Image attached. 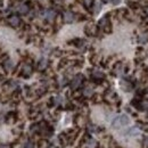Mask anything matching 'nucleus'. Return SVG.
<instances>
[{
    "mask_svg": "<svg viewBox=\"0 0 148 148\" xmlns=\"http://www.w3.org/2000/svg\"><path fill=\"white\" fill-rule=\"evenodd\" d=\"M17 12L19 14H27L30 12V6L27 3H19L17 6Z\"/></svg>",
    "mask_w": 148,
    "mask_h": 148,
    "instance_id": "6e6552de",
    "label": "nucleus"
},
{
    "mask_svg": "<svg viewBox=\"0 0 148 148\" xmlns=\"http://www.w3.org/2000/svg\"><path fill=\"white\" fill-rule=\"evenodd\" d=\"M92 95H93V89L91 87H86V88L83 89V96L90 97V96H92Z\"/></svg>",
    "mask_w": 148,
    "mask_h": 148,
    "instance_id": "ddd939ff",
    "label": "nucleus"
},
{
    "mask_svg": "<svg viewBox=\"0 0 148 148\" xmlns=\"http://www.w3.org/2000/svg\"><path fill=\"white\" fill-rule=\"evenodd\" d=\"M106 98H107L110 101H115V100L117 99V97H116L115 92H113V91H108L107 95H106Z\"/></svg>",
    "mask_w": 148,
    "mask_h": 148,
    "instance_id": "4468645a",
    "label": "nucleus"
},
{
    "mask_svg": "<svg viewBox=\"0 0 148 148\" xmlns=\"http://www.w3.org/2000/svg\"><path fill=\"white\" fill-rule=\"evenodd\" d=\"M47 66H48V60L46 58H41L40 62H39V64H38V69L40 71H43V70L47 69Z\"/></svg>",
    "mask_w": 148,
    "mask_h": 148,
    "instance_id": "9b49d317",
    "label": "nucleus"
},
{
    "mask_svg": "<svg viewBox=\"0 0 148 148\" xmlns=\"http://www.w3.org/2000/svg\"><path fill=\"white\" fill-rule=\"evenodd\" d=\"M123 72V65L121 63H117L116 66H115V73L116 74H122Z\"/></svg>",
    "mask_w": 148,
    "mask_h": 148,
    "instance_id": "2eb2a0df",
    "label": "nucleus"
},
{
    "mask_svg": "<svg viewBox=\"0 0 148 148\" xmlns=\"http://www.w3.org/2000/svg\"><path fill=\"white\" fill-rule=\"evenodd\" d=\"M32 72H33V69H32V66L30 64H27V63L23 64V66H22V74H23V76L29 77L32 74Z\"/></svg>",
    "mask_w": 148,
    "mask_h": 148,
    "instance_id": "423d86ee",
    "label": "nucleus"
},
{
    "mask_svg": "<svg viewBox=\"0 0 148 148\" xmlns=\"http://www.w3.org/2000/svg\"><path fill=\"white\" fill-rule=\"evenodd\" d=\"M0 148H12L9 145H0Z\"/></svg>",
    "mask_w": 148,
    "mask_h": 148,
    "instance_id": "412c9836",
    "label": "nucleus"
},
{
    "mask_svg": "<svg viewBox=\"0 0 148 148\" xmlns=\"http://www.w3.org/2000/svg\"><path fill=\"white\" fill-rule=\"evenodd\" d=\"M147 41H148V33H143V34L139 37V42L146 43Z\"/></svg>",
    "mask_w": 148,
    "mask_h": 148,
    "instance_id": "f3484780",
    "label": "nucleus"
},
{
    "mask_svg": "<svg viewBox=\"0 0 148 148\" xmlns=\"http://www.w3.org/2000/svg\"><path fill=\"white\" fill-rule=\"evenodd\" d=\"M121 86L123 87V89H124L125 91H130V90H131V84L128 83V82H127V84H125V82L122 81V82H121Z\"/></svg>",
    "mask_w": 148,
    "mask_h": 148,
    "instance_id": "a211bd4d",
    "label": "nucleus"
},
{
    "mask_svg": "<svg viewBox=\"0 0 148 148\" xmlns=\"http://www.w3.org/2000/svg\"><path fill=\"white\" fill-rule=\"evenodd\" d=\"M64 22L65 23H72L74 22V19H75V16H74V14L71 12V10H66L65 13H64Z\"/></svg>",
    "mask_w": 148,
    "mask_h": 148,
    "instance_id": "0eeeda50",
    "label": "nucleus"
},
{
    "mask_svg": "<svg viewBox=\"0 0 148 148\" xmlns=\"http://www.w3.org/2000/svg\"><path fill=\"white\" fill-rule=\"evenodd\" d=\"M7 22L9 23V25H12V26H14V27H17L21 25V23H22V21L19 18L18 15H15V14H13V15H10L8 18H7Z\"/></svg>",
    "mask_w": 148,
    "mask_h": 148,
    "instance_id": "20e7f679",
    "label": "nucleus"
},
{
    "mask_svg": "<svg viewBox=\"0 0 148 148\" xmlns=\"http://www.w3.org/2000/svg\"><path fill=\"white\" fill-rule=\"evenodd\" d=\"M24 148H34V145L32 141H26L24 145Z\"/></svg>",
    "mask_w": 148,
    "mask_h": 148,
    "instance_id": "aec40b11",
    "label": "nucleus"
},
{
    "mask_svg": "<svg viewBox=\"0 0 148 148\" xmlns=\"http://www.w3.org/2000/svg\"><path fill=\"white\" fill-rule=\"evenodd\" d=\"M146 130H147V131H148V127H147V128H146Z\"/></svg>",
    "mask_w": 148,
    "mask_h": 148,
    "instance_id": "393cba45",
    "label": "nucleus"
},
{
    "mask_svg": "<svg viewBox=\"0 0 148 148\" xmlns=\"http://www.w3.org/2000/svg\"><path fill=\"white\" fill-rule=\"evenodd\" d=\"M91 75H92V77L96 81H100V80H103V79L105 77L104 73H103L101 71H99V70H93V72Z\"/></svg>",
    "mask_w": 148,
    "mask_h": 148,
    "instance_id": "1a4fd4ad",
    "label": "nucleus"
},
{
    "mask_svg": "<svg viewBox=\"0 0 148 148\" xmlns=\"http://www.w3.org/2000/svg\"><path fill=\"white\" fill-rule=\"evenodd\" d=\"M96 32H97V27L93 26V25H88L86 27V33H88L89 36H95Z\"/></svg>",
    "mask_w": 148,
    "mask_h": 148,
    "instance_id": "f8f14e48",
    "label": "nucleus"
},
{
    "mask_svg": "<svg viewBox=\"0 0 148 148\" xmlns=\"http://www.w3.org/2000/svg\"><path fill=\"white\" fill-rule=\"evenodd\" d=\"M13 67H14V63H13L9 58L5 59V62H3V69H5L6 71H12Z\"/></svg>",
    "mask_w": 148,
    "mask_h": 148,
    "instance_id": "9d476101",
    "label": "nucleus"
},
{
    "mask_svg": "<svg viewBox=\"0 0 148 148\" xmlns=\"http://www.w3.org/2000/svg\"><path fill=\"white\" fill-rule=\"evenodd\" d=\"M42 16H43V18L51 22V21H54V18H55L56 13L53 10V9H46V10L42 12Z\"/></svg>",
    "mask_w": 148,
    "mask_h": 148,
    "instance_id": "39448f33",
    "label": "nucleus"
},
{
    "mask_svg": "<svg viewBox=\"0 0 148 148\" xmlns=\"http://www.w3.org/2000/svg\"><path fill=\"white\" fill-rule=\"evenodd\" d=\"M98 26H99L101 30H104L105 32H110V31H111V23H110L108 16H104L103 18L100 19L99 23H98Z\"/></svg>",
    "mask_w": 148,
    "mask_h": 148,
    "instance_id": "7ed1b4c3",
    "label": "nucleus"
},
{
    "mask_svg": "<svg viewBox=\"0 0 148 148\" xmlns=\"http://www.w3.org/2000/svg\"><path fill=\"white\" fill-rule=\"evenodd\" d=\"M83 80H84V77H83L82 74L75 75L73 77V80H72V82H71V89H72V90H75V89L80 88L81 84L83 83Z\"/></svg>",
    "mask_w": 148,
    "mask_h": 148,
    "instance_id": "f03ea898",
    "label": "nucleus"
},
{
    "mask_svg": "<svg viewBox=\"0 0 148 148\" xmlns=\"http://www.w3.org/2000/svg\"><path fill=\"white\" fill-rule=\"evenodd\" d=\"M2 121H5V117H3L2 115H0V123H1Z\"/></svg>",
    "mask_w": 148,
    "mask_h": 148,
    "instance_id": "5701e85b",
    "label": "nucleus"
},
{
    "mask_svg": "<svg viewBox=\"0 0 148 148\" xmlns=\"http://www.w3.org/2000/svg\"><path fill=\"white\" fill-rule=\"evenodd\" d=\"M144 145H145L146 147H148V138H146V139L144 140Z\"/></svg>",
    "mask_w": 148,
    "mask_h": 148,
    "instance_id": "4be33fe9",
    "label": "nucleus"
},
{
    "mask_svg": "<svg viewBox=\"0 0 148 148\" xmlns=\"http://www.w3.org/2000/svg\"><path fill=\"white\" fill-rule=\"evenodd\" d=\"M129 123H130V119L127 115H120V116H117V117L113 121L112 125H113L114 129H120V128H122V127L128 125Z\"/></svg>",
    "mask_w": 148,
    "mask_h": 148,
    "instance_id": "f257e3e1",
    "label": "nucleus"
},
{
    "mask_svg": "<svg viewBox=\"0 0 148 148\" xmlns=\"http://www.w3.org/2000/svg\"><path fill=\"white\" fill-rule=\"evenodd\" d=\"M39 147L40 148H48V143L46 140H40L39 141Z\"/></svg>",
    "mask_w": 148,
    "mask_h": 148,
    "instance_id": "6ab92c4d",
    "label": "nucleus"
},
{
    "mask_svg": "<svg viewBox=\"0 0 148 148\" xmlns=\"http://www.w3.org/2000/svg\"><path fill=\"white\" fill-rule=\"evenodd\" d=\"M82 2L84 5V7L88 8V9H90L93 5V0H82Z\"/></svg>",
    "mask_w": 148,
    "mask_h": 148,
    "instance_id": "dca6fc26",
    "label": "nucleus"
},
{
    "mask_svg": "<svg viewBox=\"0 0 148 148\" xmlns=\"http://www.w3.org/2000/svg\"><path fill=\"white\" fill-rule=\"evenodd\" d=\"M104 2H108V1H111V0H103Z\"/></svg>",
    "mask_w": 148,
    "mask_h": 148,
    "instance_id": "b1692460",
    "label": "nucleus"
}]
</instances>
